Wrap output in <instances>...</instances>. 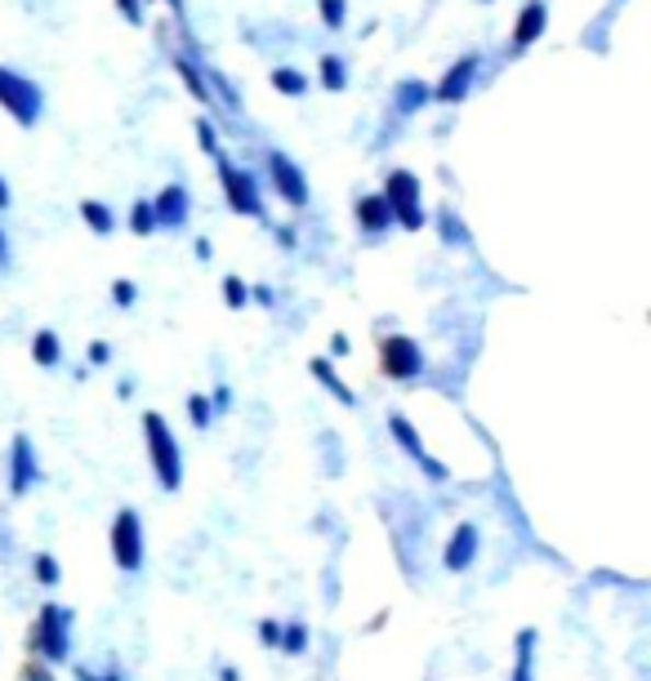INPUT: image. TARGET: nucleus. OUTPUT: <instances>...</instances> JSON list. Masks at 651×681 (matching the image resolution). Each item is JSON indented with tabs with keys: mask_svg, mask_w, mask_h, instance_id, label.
Segmentation results:
<instances>
[{
	"mask_svg": "<svg viewBox=\"0 0 651 681\" xmlns=\"http://www.w3.org/2000/svg\"><path fill=\"white\" fill-rule=\"evenodd\" d=\"M72 633H77V610L72 605H58V601H45L36 610V620H32V633H27V650L58 668V663H68L72 659Z\"/></svg>",
	"mask_w": 651,
	"mask_h": 681,
	"instance_id": "f257e3e1",
	"label": "nucleus"
},
{
	"mask_svg": "<svg viewBox=\"0 0 651 681\" xmlns=\"http://www.w3.org/2000/svg\"><path fill=\"white\" fill-rule=\"evenodd\" d=\"M144 450H148V463H152V476L165 495H174L183 486V446L170 428L165 415L157 411H144Z\"/></svg>",
	"mask_w": 651,
	"mask_h": 681,
	"instance_id": "f03ea898",
	"label": "nucleus"
},
{
	"mask_svg": "<svg viewBox=\"0 0 651 681\" xmlns=\"http://www.w3.org/2000/svg\"><path fill=\"white\" fill-rule=\"evenodd\" d=\"M215 174H219V187H224V200H228V210L241 215V219H259V223H273L269 219V200L264 192H259V174L250 165H237L224 148L215 152Z\"/></svg>",
	"mask_w": 651,
	"mask_h": 681,
	"instance_id": "7ed1b4c3",
	"label": "nucleus"
},
{
	"mask_svg": "<svg viewBox=\"0 0 651 681\" xmlns=\"http://www.w3.org/2000/svg\"><path fill=\"white\" fill-rule=\"evenodd\" d=\"M379 196L388 200V215H393V228L402 232H424L429 228V210H424V187L415 170H388Z\"/></svg>",
	"mask_w": 651,
	"mask_h": 681,
	"instance_id": "20e7f679",
	"label": "nucleus"
},
{
	"mask_svg": "<svg viewBox=\"0 0 651 681\" xmlns=\"http://www.w3.org/2000/svg\"><path fill=\"white\" fill-rule=\"evenodd\" d=\"M0 112H5L19 129H36L45 116V90L10 62H0Z\"/></svg>",
	"mask_w": 651,
	"mask_h": 681,
	"instance_id": "39448f33",
	"label": "nucleus"
},
{
	"mask_svg": "<svg viewBox=\"0 0 651 681\" xmlns=\"http://www.w3.org/2000/svg\"><path fill=\"white\" fill-rule=\"evenodd\" d=\"M107 553H112V566H116L121 575H139V570H144V562H148V534H144L139 508H121V512L112 517Z\"/></svg>",
	"mask_w": 651,
	"mask_h": 681,
	"instance_id": "423d86ee",
	"label": "nucleus"
},
{
	"mask_svg": "<svg viewBox=\"0 0 651 681\" xmlns=\"http://www.w3.org/2000/svg\"><path fill=\"white\" fill-rule=\"evenodd\" d=\"M424 370H429V357L420 348V338H411V334L379 338V374L388 383H415V379H424Z\"/></svg>",
	"mask_w": 651,
	"mask_h": 681,
	"instance_id": "0eeeda50",
	"label": "nucleus"
},
{
	"mask_svg": "<svg viewBox=\"0 0 651 681\" xmlns=\"http://www.w3.org/2000/svg\"><path fill=\"white\" fill-rule=\"evenodd\" d=\"M45 482V468H41V454H36V441L27 432H19L5 450V490L10 499H23L32 495L36 486Z\"/></svg>",
	"mask_w": 651,
	"mask_h": 681,
	"instance_id": "6e6552de",
	"label": "nucleus"
},
{
	"mask_svg": "<svg viewBox=\"0 0 651 681\" xmlns=\"http://www.w3.org/2000/svg\"><path fill=\"white\" fill-rule=\"evenodd\" d=\"M264 174H269V192L282 200V206H290V210H308L312 192H308V174L295 165V157H286V152H269V157H264Z\"/></svg>",
	"mask_w": 651,
	"mask_h": 681,
	"instance_id": "1a4fd4ad",
	"label": "nucleus"
},
{
	"mask_svg": "<svg viewBox=\"0 0 651 681\" xmlns=\"http://www.w3.org/2000/svg\"><path fill=\"white\" fill-rule=\"evenodd\" d=\"M388 437H393V446H398V450H402V454H407V459H411V463L429 476V482H437V486H442V482H450V468L424 450V437L415 432V424H411L402 411H388Z\"/></svg>",
	"mask_w": 651,
	"mask_h": 681,
	"instance_id": "9d476101",
	"label": "nucleus"
},
{
	"mask_svg": "<svg viewBox=\"0 0 651 681\" xmlns=\"http://www.w3.org/2000/svg\"><path fill=\"white\" fill-rule=\"evenodd\" d=\"M478 72H482V54H460L437 77V85H429V103H442V107L465 103L473 94V85H478Z\"/></svg>",
	"mask_w": 651,
	"mask_h": 681,
	"instance_id": "9b49d317",
	"label": "nucleus"
},
{
	"mask_svg": "<svg viewBox=\"0 0 651 681\" xmlns=\"http://www.w3.org/2000/svg\"><path fill=\"white\" fill-rule=\"evenodd\" d=\"M478 557H482V530H478V521H460L450 530V539L442 543V570L465 575V570H473Z\"/></svg>",
	"mask_w": 651,
	"mask_h": 681,
	"instance_id": "f8f14e48",
	"label": "nucleus"
},
{
	"mask_svg": "<svg viewBox=\"0 0 651 681\" xmlns=\"http://www.w3.org/2000/svg\"><path fill=\"white\" fill-rule=\"evenodd\" d=\"M545 32H549V5L545 0H527L513 19V32H509V58L527 54L536 41H545Z\"/></svg>",
	"mask_w": 651,
	"mask_h": 681,
	"instance_id": "ddd939ff",
	"label": "nucleus"
},
{
	"mask_svg": "<svg viewBox=\"0 0 651 681\" xmlns=\"http://www.w3.org/2000/svg\"><path fill=\"white\" fill-rule=\"evenodd\" d=\"M152 215H157V232H183L192 219V192L183 183H165L152 196Z\"/></svg>",
	"mask_w": 651,
	"mask_h": 681,
	"instance_id": "4468645a",
	"label": "nucleus"
},
{
	"mask_svg": "<svg viewBox=\"0 0 651 681\" xmlns=\"http://www.w3.org/2000/svg\"><path fill=\"white\" fill-rule=\"evenodd\" d=\"M353 219L362 228V236H384V232H393V215H388V200L379 192H362L353 200Z\"/></svg>",
	"mask_w": 651,
	"mask_h": 681,
	"instance_id": "2eb2a0df",
	"label": "nucleus"
},
{
	"mask_svg": "<svg viewBox=\"0 0 651 681\" xmlns=\"http://www.w3.org/2000/svg\"><path fill=\"white\" fill-rule=\"evenodd\" d=\"M433 228H437V241H442V245H450V250H473V232L465 228V219L455 215L450 206H437Z\"/></svg>",
	"mask_w": 651,
	"mask_h": 681,
	"instance_id": "dca6fc26",
	"label": "nucleus"
},
{
	"mask_svg": "<svg viewBox=\"0 0 651 681\" xmlns=\"http://www.w3.org/2000/svg\"><path fill=\"white\" fill-rule=\"evenodd\" d=\"M308 374H312L326 392H331L340 405H357V392L340 379V370H335V361H331V357H312V361H308Z\"/></svg>",
	"mask_w": 651,
	"mask_h": 681,
	"instance_id": "f3484780",
	"label": "nucleus"
},
{
	"mask_svg": "<svg viewBox=\"0 0 651 681\" xmlns=\"http://www.w3.org/2000/svg\"><path fill=\"white\" fill-rule=\"evenodd\" d=\"M424 107H429V81H420V77L398 81V90H393V112H398V116H415V112H424Z\"/></svg>",
	"mask_w": 651,
	"mask_h": 681,
	"instance_id": "a211bd4d",
	"label": "nucleus"
},
{
	"mask_svg": "<svg viewBox=\"0 0 651 681\" xmlns=\"http://www.w3.org/2000/svg\"><path fill=\"white\" fill-rule=\"evenodd\" d=\"M536 642H540L536 628H523V633H517V659H513L509 681H536Z\"/></svg>",
	"mask_w": 651,
	"mask_h": 681,
	"instance_id": "6ab92c4d",
	"label": "nucleus"
},
{
	"mask_svg": "<svg viewBox=\"0 0 651 681\" xmlns=\"http://www.w3.org/2000/svg\"><path fill=\"white\" fill-rule=\"evenodd\" d=\"M174 72H179V81L187 85V94L192 99H197V103H215V94H210V85H206V72H202V67L197 62H192L187 54H174Z\"/></svg>",
	"mask_w": 651,
	"mask_h": 681,
	"instance_id": "aec40b11",
	"label": "nucleus"
},
{
	"mask_svg": "<svg viewBox=\"0 0 651 681\" xmlns=\"http://www.w3.org/2000/svg\"><path fill=\"white\" fill-rule=\"evenodd\" d=\"M81 223H85L94 236H112V232H116V210L107 206V200H99V196H85V200H81Z\"/></svg>",
	"mask_w": 651,
	"mask_h": 681,
	"instance_id": "412c9836",
	"label": "nucleus"
},
{
	"mask_svg": "<svg viewBox=\"0 0 651 681\" xmlns=\"http://www.w3.org/2000/svg\"><path fill=\"white\" fill-rule=\"evenodd\" d=\"M317 85L331 90V94L349 90V62H344V54H321L317 58Z\"/></svg>",
	"mask_w": 651,
	"mask_h": 681,
	"instance_id": "4be33fe9",
	"label": "nucleus"
},
{
	"mask_svg": "<svg viewBox=\"0 0 651 681\" xmlns=\"http://www.w3.org/2000/svg\"><path fill=\"white\" fill-rule=\"evenodd\" d=\"M32 361H36L41 370H58V366H62V338H58L54 330H36V334H32Z\"/></svg>",
	"mask_w": 651,
	"mask_h": 681,
	"instance_id": "5701e85b",
	"label": "nucleus"
},
{
	"mask_svg": "<svg viewBox=\"0 0 651 681\" xmlns=\"http://www.w3.org/2000/svg\"><path fill=\"white\" fill-rule=\"evenodd\" d=\"M269 85H273L282 99H304V94H308V77L299 72V67H273V72H269Z\"/></svg>",
	"mask_w": 651,
	"mask_h": 681,
	"instance_id": "b1692460",
	"label": "nucleus"
},
{
	"mask_svg": "<svg viewBox=\"0 0 651 681\" xmlns=\"http://www.w3.org/2000/svg\"><path fill=\"white\" fill-rule=\"evenodd\" d=\"M308 642H312L308 624H304V620H286V624H282V637H277V650L299 659V655H308Z\"/></svg>",
	"mask_w": 651,
	"mask_h": 681,
	"instance_id": "393cba45",
	"label": "nucleus"
},
{
	"mask_svg": "<svg viewBox=\"0 0 651 681\" xmlns=\"http://www.w3.org/2000/svg\"><path fill=\"white\" fill-rule=\"evenodd\" d=\"M125 228L135 232V236H152L157 232V215H152V196H139L135 206H129V215H125Z\"/></svg>",
	"mask_w": 651,
	"mask_h": 681,
	"instance_id": "a878e982",
	"label": "nucleus"
},
{
	"mask_svg": "<svg viewBox=\"0 0 651 681\" xmlns=\"http://www.w3.org/2000/svg\"><path fill=\"white\" fill-rule=\"evenodd\" d=\"M72 677H77V681H129V677H125V668L116 663V655H107L99 668H94V663H77V668H72Z\"/></svg>",
	"mask_w": 651,
	"mask_h": 681,
	"instance_id": "bb28decb",
	"label": "nucleus"
},
{
	"mask_svg": "<svg viewBox=\"0 0 651 681\" xmlns=\"http://www.w3.org/2000/svg\"><path fill=\"white\" fill-rule=\"evenodd\" d=\"M32 579L49 592V588H58L62 584V566H58V557L54 553H32Z\"/></svg>",
	"mask_w": 651,
	"mask_h": 681,
	"instance_id": "cd10ccee",
	"label": "nucleus"
},
{
	"mask_svg": "<svg viewBox=\"0 0 651 681\" xmlns=\"http://www.w3.org/2000/svg\"><path fill=\"white\" fill-rule=\"evenodd\" d=\"M215 419H219V415H215L210 396H206V392H192V396H187V424L197 428V432H206V428H210Z\"/></svg>",
	"mask_w": 651,
	"mask_h": 681,
	"instance_id": "c85d7f7f",
	"label": "nucleus"
},
{
	"mask_svg": "<svg viewBox=\"0 0 651 681\" xmlns=\"http://www.w3.org/2000/svg\"><path fill=\"white\" fill-rule=\"evenodd\" d=\"M219 295H224V308H228V312H241V308H250V281H241L237 272H228V277H224Z\"/></svg>",
	"mask_w": 651,
	"mask_h": 681,
	"instance_id": "c756f323",
	"label": "nucleus"
},
{
	"mask_svg": "<svg viewBox=\"0 0 651 681\" xmlns=\"http://www.w3.org/2000/svg\"><path fill=\"white\" fill-rule=\"evenodd\" d=\"M317 19H321V27L340 32L349 23V0H317Z\"/></svg>",
	"mask_w": 651,
	"mask_h": 681,
	"instance_id": "7c9ffc66",
	"label": "nucleus"
},
{
	"mask_svg": "<svg viewBox=\"0 0 651 681\" xmlns=\"http://www.w3.org/2000/svg\"><path fill=\"white\" fill-rule=\"evenodd\" d=\"M192 129H197V143H202V152H206V157H215V152H219V129H215V120H210V116H197V125H192Z\"/></svg>",
	"mask_w": 651,
	"mask_h": 681,
	"instance_id": "2f4dec72",
	"label": "nucleus"
},
{
	"mask_svg": "<svg viewBox=\"0 0 651 681\" xmlns=\"http://www.w3.org/2000/svg\"><path fill=\"white\" fill-rule=\"evenodd\" d=\"M112 303H116V308H135V303H139V286L129 281V277H116V281H112Z\"/></svg>",
	"mask_w": 651,
	"mask_h": 681,
	"instance_id": "473e14b6",
	"label": "nucleus"
},
{
	"mask_svg": "<svg viewBox=\"0 0 651 681\" xmlns=\"http://www.w3.org/2000/svg\"><path fill=\"white\" fill-rule=\"evenodd\" d=\"M116 10H121V19H125L129 27H144V19H148V14H144V10H148L144 0H116Z\"/></svg>",
	"mask_w": 651,
	"mask_h": 681,
	"instance_id": "72a5a7b5",
	"label": "nucleus"
},
{
	"mask_svg": "<svg viewBox=\"0 0 651 681\" xmlns=\"http://www.w3.org/2000/svg\"><path fill=\"white\" fill-rule=\"evenodd\" d=\"M19 681H58V677H54V668H49V663L32 659V663H23V677H19Z\"/></svg>",
	"mask_w": 651,
	"mask_h": 681,
	"instance_id": "f704fd0d",
	"label": "nucleus"
},
{
	"mask_svg": "<svg viewBox=\"0 0 651 681\" xmlns=\"http://www.w3.org/2000/svg\"><path fill=\"white\" fill-rule=\"evenodd\" d=\"M85 357H90V366H94V370H103V366H112V344H103V338H94Z\"/></svg>",
	"mask_w": 651,
	"mask_h": 681,
	"instance_id": "c9c22d12",
	"label": "nucleus"
},
{
	"mask_svg": "<svg viewBox=\"0 0 651 681\" xmlns=\"http://www.w3.org/2000/svg\"><path fill=\"white\" fill-rule=\"evenodd\" d=\"M277 637H282V620H259V642L277 650Z\"/></svg>",
	"mask_w": 651,
	"mask_h": 681,
	"instance_id": "e433bc0d",
	"label": "nucleus"
},
{
	"mask_svg": "<svg viewBox=\"0 0 651 681\" xmlns=\"http://www.w3.org/2000/svg\"><path fill=\"white\" fill-rule=\"evenodd\" d=\"M210 405H215V415H228V411H232V388H228V383H215Z\"/></svg>",
	"mask_w": 651,
	"mask_h": 681,
	"instance_id": "4c0bfd02",
	"label": "nucleus"
},
{
	"mask_svg": "<svg viewBox=\"0 0 651 681\" xmlns=\"http://www.w3.org/2000/svg\"><path fill=\"white\" fill-rule=\"evenodd\" d=\"M269 228H273V236H277L282 250H299V232L290 223H269Z\"/></svg>",
	"mask_w": 651,
	"mask_h": 681,
	"instance_id": "58836bf2",
	"label": "nucleus"
},
{
	"mask_svg": "<svg viewBox=\"0 0 651 681\" xmlns=\"http://www.w3.org/2000/svg\"><path fill=\"white\" fill-rule=\"evenodd\" d=\"M14 267V245H10V228L0 223V272H10Z\"/></svg>",
	"mask_w": 651,
	"mask_h": 681,
	"instance_id": "ea45409f",
	"label": "nucleus"
},
{
	"mask_svg": "<svg viewBox=\"0 0 651 681\" xmlns=\"http://www.w3.org/2000/svg\"><path fill=\"white\" fill-rule=\"evenodd\" d=\"M250 303H259V308H277V295H273V286H250Z\"/></svg>",
	"mask_w": 651,
	"mask_h": 681,
	"instance_id": "a19ab883",
	"label": "nucleus"
},
{
	"mask_svg": "<svg viewBox=\"0 0 651 681\" xmlns=\"http://www.w3.org/2000/svg\"><path fill=\"white\" fill-rule=\"evenodd\" d=\"M192 254H197V263H210L215 258V241L210 236H197V241H192Z\"/></svg>",
	"mask_w": 651,
	"mask_h": 681,
	"instance_id": "79ce46f5",
	"label": "nucleus"
},
{
	"mask_svg": "<svg viewBox=\"0 0 651 681\" xmlns=\"http://www.w3.org/2000/svg\"><path fill=\"white\" fill-rule=\"evenodd\" d=\"M10 206H14V192H10V178L0 174V215H10Z\"/></svg>",
	"mask_w": 651,
	"mask_h": 681,
	"instance_id": "37998d69",
	"label": "nucleus"
},
{
	"mask_svg": "<svg viewBox=\"0 0 651 681\" xmlns=\"http://www.w3.org/2000/svg\"><path fill=\"white\" fill-rule=\"evenodd\" d=\"M331 357H349V334H335L331 338Z\"/></svg>",
	"mask_w": 651,
	"mask_h": 681,
	"instance_id": "c03bdc74",
	"label": "nucleus"
},
{
	"mask_svg": "<svg viewBox=\"0 0 651 681\" xmlns=\"http://www.w3.org/2000/svg\"><path fill=\"white\" fill-rule=\"evenodd\" d=\"M144 5H170V10L183 19V0H144Z\"/></svg>",
	"mask_w": 651,
	"mask_h": 681,
	"instance_id": "a18cd8bd",
	"label": "nucleus"
},
{
	"mask_svg": "<svg viewBox=\"0 0 651 681\" xmlns=\"http://www.w3.org/2000/svg\"><path fill=\"white\" fill-rule=\"evenodd\" d=\"M219 681H241V668H232V663H224V668H219Z\"/></svg>",
	"mask_w": 651,
	"mask_h": 681,
	"instance_id": "49530a36",
	"label": "nucleus"
},
{
	"mask_svg": "<svg viewBox=\"0 0 651 681\" xmlns=\"http://www.w3.org/2000/svg\"><path fill=\"white\" fill-rule=\"evenodd\" d=\"M612 5H625V0H612Z\"/></svg>",
	"mask_w": 651,
	"mask_h": 681,
	"instance_id": "de8ad7c7",
	"label": "nucleus"
},
{
	"mask_svg": "<svg viewBox=\"0 0 651 681\" xmlns=\"http://www.w3.org/2000/svg\"><path fill=\"white\" fill-rule=\"evenodd\" d=\"M482 5H491V0H482Z\"/></svg>",
	"mask_w": 651,
	"mask_h": 681,
	"instance_id": "09e8293b",
	"label": "nucleus"
}]
</instances>
